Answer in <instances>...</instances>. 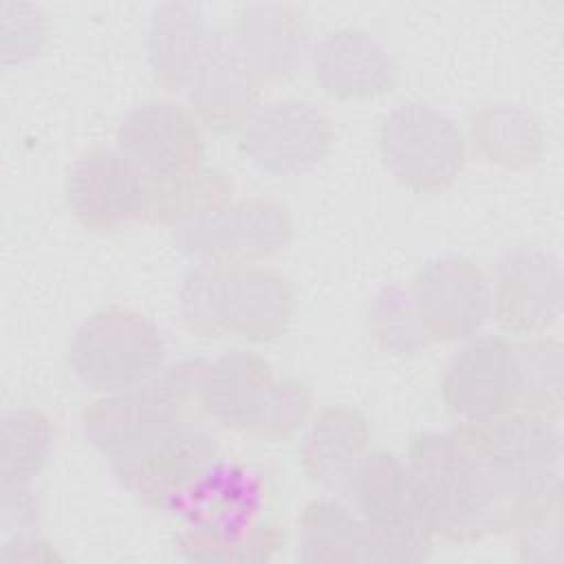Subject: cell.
Listing matches in <instances>:
<instances>
[{
    "mask_svg": "<svg viewBox=\"0 0 564 564\" xmlns=\"http://www.w3.org/2000/svg\"><path fill=\"white\" fill-rule=\"evenodd\" d=\"M185 93L198 123L216 134L242 132L264 106V82L247 62L229 29H212L203 59Z\"/></svg>",
    "mask_w": 564,
    "mask_h": 564,
    "instance_id": "cell-13",
    "label": "cell"
},
{
    "mask_svg": "<svg viewBox=\"0 0 564 564\" xmlns=\"http://www.w3.org/2000/svg\"><path fill=\"white\" fill-rule=\"evenodd\" d=\"M117 148L152 178L203 167L205 137L194 112L172 99L134 106L117 128Z\"/></svg>",
    "mask_w": 564,
    "mask_h": 564,
    "instance_id": "cell-14",
    "label": "cell"
},
{
    "mask_svg": "<svg viewBox=\"0 0 564 564\" xmlns=\"http://www.w3.org/2000/svg\"><path fill=\"white\" fill-rule=\"evenodd\" d=\"M212 29L196 4L165 2L154 9L145 35V57L154 82L167 93L187 90Z\"/></svg>",
    "mask_w": 564,
    "mask_h": 564,
    "instance_id": "cell-22",
    "label": "cell"
},
{
    "mask_svg": "<svg viewBox=\"0 0 564 564\" xmlns=\"http://www.w3.org/2000/svg\"><path fill=\"white\" fill-rule=\"evenodd\" d=\"M491 284V317L507 335H544L562 313V271L553 256L538 249L505 253Z\"/></svg>",
    "mask_w": 564,
    "mask_h": 564,
    "instance_id": "cell-15",
    "label": "cell"
},
{
    "mask_svg": "<svg viewBox=\"0 0 564 564\" xmlns=\"http://www.w3.org/2000/svg\"><path fill=\"white\" fill-rule=\"evenodd\" d=\"M216 458V434L205 423H183L139 452L110 460V471L145 507L170 511Z\"/></svg>",
    "mask_w": 564,
    "mask_h": 564,
    "instance_id": "cell-10",
    "label": "cell"
},
{
    "mask_svg": "<svg viewBox=\"0 0 564 564\" xmlns=\"http://www.w3.org/2000/svg\"><path fill=\"white\" fill-rule=\"evenodd\" d=\"M511 533L522 560L560 564L564 560L560 487H555L538 507H533Z\"/></svg>",
    "mask_w": 564,
    "mask_h": 564,
    "instance_id": "cell-30",
    "label": "cell"
},
{
    "mask_svg": "<svg viewBox=\"0 0 564 564\" xmlns=\"http://www.w3.org/2000/svg\"><path fill=\"white\" fill-rule=\"evenodd\" d=\"M269 485L245 463L214 460L172 505L181 522L178 553L203 564L269 562L284 546V527L262 520Z\"/></svg>",
    "mask_w": 564,
    "mask_h": 564,
    "instance_id": "cell-1",
    "label": "cell"
},
{
    "mask_svg": "<svg viewBox=\"0 0 564 564\" xmlns=\"http://www.w3.org/2000/svg\"><path fill=\"white\" fill-rule=\"evenodd\" d=\"M40 520V502L33 487L2 491V527L26 533Z\"/></svg>",
    "mask_w": 564,
    "mask_h": 564,
    "instance_id": "cell-32",
    "label": "cell"
},
{
    "mask_svg": "<svg viewBox=\"0 0 564 564\" xmlns=\"http://www.w3.org/2000/svg\"><path fill=\"white\" fill-rule=\"evenodd\" d=\"M454 434L485 469L533 478L557 474L560 430L540 414L513 410L487 421L458 423Z\"/></svg>",
    "mask_w": 564,
    "mask_h": 564,
    "instance_id": "cell-16",
    "label": "cell"
},
{
    "mask_svg": "<svg viewBox=\"0 0 564 564\" xmlns=\"http://www.w3.org/2000/svg\"><path fill=\"white\" fill-rule=\"evenodd\" d=\"M165 361V341L154 322L126 306H106L86 317L68 344L75 377L93 392L112 394L152 381Z\"/></svg>",
    "mask_w": 564,
    "mask_h": 564,
    "instance_id": "cell-3",
    "label": "cell"
},
{
    "mask_svg": "<svg viewBox=\"0 0 564 564\" xmlns=\"http://www.w3.org/2000/svg\"><path fill=\"white\" fill-rule=\"evenodd\" d=\"M311 55L315 82L335 99H372L397 84V64L383 44L359 26L324 35Z\"/></svg>",
    "mask_w": 564,
    "mask_h": 564,
    "instance_id": "cell-18",
    "label": "cell"
},
{
    "mask_svg": "<svg viewBox=\"0 0 564 564\" xmlns=\"http://www.w3.org/2000/svg\"><path fill=\"white\" fill-rule=\"evenodd\" d=\"M516 352L522 370L520 410L557 423L562 416V344L538 335L516 344Z\"/></svg>",
    "mask_w": 564,
    "mask_h": 564,
    "instance_id": "cell-27",
    "label": "cell"
},
{
    "mask_svg": "<svg viewBox=\"0 0 564 564\" xmlns=\"http://www.w3.org/2000/svg\"><path fill=\"white\" fill-rule=\"evenodd\" d=\"M313 414V394L300 379H278L262 419L251 436L264 443H282L304 430Z\"/></svg>",
    "mask_w": 564,
    "mask_h": 564,
    "instance_id": "cell-29",
    "label": "cell"
},
{
    "mask_svg": "<svg viewBox=\"0 0 564 564\" xmlns=\"http://www.w3.org/2000/svg\"><path fill=\"white\" fill-rule=\"evenodd\" d=\"M302 562H368L370 531L366 522L337 500H313L300 518Z\"/></svg>",
    "mask_w": 564,
    "mask_h": 564,
    "instance_id": "cell-24",
    "label": "cell"
},
{
    "mask_svg": "<svg viewBox=\"0 0 564 564\" xmlns=\"http://www.w3.org/2000/svg\"><path fill=\"white\" fill-rule=\"evenodd\" d=\"M469 130L478 152L505 167H527L544 150L538 119L518 106L489 104L474 112Z\"/></svg>",
    "mask_w": 564,
    "mask_h": 564,
    "instance_id": "cell-25",
    "label": "cell"
},
{
    "mask_svg": "<svg viewBox=\"0 0 564 564\" xmlns=\"http://www.w3.org/2000/svg\"><path fill=\"white\" fill-rule=\"evenodd\" d=\"M441 394L458 423L520 410L522 370L516 344L502 335L471 337L447 364Z\"/></svg>",
    "mask_w": 564,
    "mask_h": 564,
    "instance_id": "cell-9",
    "label": "cell"
},
{
    "mask_svg": "<svg viewBox=\"0 0 564 564\" xmlns=\"http://www.w3.org/2000/svg\"><path fill=\"white\" fill-rule=\"evenodd\" d=\"M11 544H15L18 549H2L0 560L2 562H46V560H59V555L51 549L48 542H44L37 535H29V533H18L9 540Z\"/></svg>",
    "mask_w": 564,
    "mask_h": 564,
    "instance_id": "cell-33",
    "label": "cell"
},
{
    "mask_svg": "<svg viewBox=\"0 0 564 564\" xmlns=\"http://www.w3.org/2000/svg\"><path fill=\"white\" fill-rule=\"evenodd\" d=\"M189 423L152 381L104 394L82 412L86 441L108 460L139 452L170 430Z\"/></svg>",
    "mask_w": 564,
    "mask_h": 564,
    "instance_id": "cell-17",
    "label": "cell"
},
{
    "mask_svg": "<svg viewBox=\"0 0 564 564\" xmlns=\"http://www.w3.org/2000/svg\"><path fill=\"white\" fill-rule=\"evenodd\" d=\"M293 313V286L273 267L194 264L181 280L178 317L200 339L269 344L286 333Z\"/></svg>",
    "mask_w": 564,
    "mask_h": 564,
    "instance_id": "cell-2",
    "label": "cell"
},
{
    "mask_svg": "<svg viewBox=\"0 0 564 564\" xmlns=\"http://www.w3.org/2000/svg\"><path fill=\"white\" fill-rule=\"evenodd\" d=\"M388 172L416 194H443L460 178L467 143L458 126L423 101H403L379 126Z\"/></svg>",
    "mask_w": 564,
    "mask_h": 564,
    "instance_id": "cell-6",
    "label": "cell"
},
{
    "mask_svg": "<svg viewBox=\"0 0 564 564\" xmlns=\"http://www.w3.org/2000/svg\"><path fill=\"white\" fill-rule=\"evenodd\" d=\"M359 518L370 531L368 562H419L432 551L405 460L394 452H368L348 487Z\"/></svg>",
    "mask_w": 564,
    "mask_h": 564,
    "instance_id": "cell-5",
    "label": "cell"
},
{
    "mask_svg": "<svg viewBox=\"0 0 564 564\" xmlns=\"http://www.w3.org/2000/svg\"><path fill=\"white\" fill-rule=\"evenodd\" d=\"M293 238L286 205L273 198H242L207 223L172 236L174 247L194 264L251 267L284 251Z\"/></svg>",
    "mask_w": 564,
    "mask_h": 564,
    "instance_id": "cell-7",
    "label": "cell"
},
{
    "mask_svg": "<svg viewBox=\"0 0 564 564\" xmlns=\"http://www.w3.org/2000/svg\"><path fill=\"white\" fill-rule=\"evenodd\" d=\"M271 364L258 352L234 348L209 361L203 386L205 419L216 425L253 434L275 386Z\"/></svg>",
    "mask_w": 564,
    "mask_h": 564,
    "instance_id": "cell-20",
    "label": "cell"
},
{
    "mask_svg": "<svg viewBox=\"0 0 564 564\" xmlns=\"http://www.w3.org/2000/svg\"><path fill=\"white\" fill-rule=\"evenodd\" d=\"M231 203V178L218 167L203 165L181 176L152 178L145 223L159 225L176 236L207 223Z\"/></svg>",
    "mask_w": 564,
    "mask_h": 564,
    "instance_id": "cell-23",
    "label": "cell"
},
{
    "mask_svg": "<svg viewBox=\"0 0 564 564\" xmlns=\"http://www.w3.org/2000/svg\"><path fill=\"white\" fill-rule=\"evenodd\" d=\"M370 423L350 405H328L308 423L300 445V467L317 487L333 494H348L350 480L368 454Z\"/></svg>",
    "mask_w": 564,
    "mask_h": 564,
    "instance_id": "cell-21",
    "label": "cell"
},
{
    "mask_svg": "<svg viewBox=\"0 0 564 564\" xmlns=\"http://www.w3.org/2000/svg\"><path fill=\"white\" fill-rule=\"evenodd\" d=\"M408 291L432 344L471 339L491 317L489 278L460 253L425 262Z\"/></svg>",
    "mask_w": 564,
    "mask_h": 564,
    "instance_id": "cell-11",
    "label": "cell"
},
{
    "mask_svg": "<svg viewBox=\"0 0 564 564\" xmlns=\"http://www.w3.org/2000/svg\"><path fill=\"white\" fill-rule=\"evenodd\" d=\"M2 66L22 64L42 51L46 40V20L37 7L2 4Z\"/></svg>",
    "mask_w": 564,
    "mask_h": 564,
    "instance_id": "cell-31",
    "label": "cell"
},
{
    "mask_svg": "<svg viewBox=\"0 0 564 564\" xmlns=\"http://www.w3.org/2000/svg\"><path fill=\"white\" fill-rule=\"evenodd\" d=\"M368 330L372 341L388 355L410 357L432 346L410 291L401 286H386L375 295Z\"/></svg>",
    "mask_w": 564,
    "mask_h": 564,
    "instance_id": "cell-28",
    "label": "cell"
},
{
    "mask_svg": "<svg viewBox=\"0 0 564 564\" xmlns=\"http://www.w3.org/2000/svg\"><path fill=\"white\" fill-rule=\"evenodd\" d=\"M335 139L328 115L304 99L262 106L242 128L238 150L271 176L308 172L326 159Z\"/></svg>",
    "mask_w": 564,
    "mask_h": 564,
    "instance_id": "cell-12",
    "label": "cell"
},
{
    "mask_svg": "<svg viewBox=\"0 0 564 564\" xmlns=\"http://www.w3.org/2000/svg\"><path fill=\"white\" fill-rule=\"evenodd\" d=\"M53 449V423L40 408L20 405L4 414L0 434L2 491L33 487Z\"/></svg>",
    "mask_w": 564,
    "mask_h": 564,
    "instance_id": "cell-26",
    "label": "cell"
},
{
    "mask_svg": "<svg viewBox=\"0 0 564 564\" xmlns=\"http://www.w3.org/2000/svg\"><path fill=\"white\" fill-rule=\"evenodd\" d=\"M229 31L262 82L295 77L308 55L306 20L291 4H247L236 11Z\"/></svg>",
    "mask_w": 564,
    "mask_h": 564,
    "instance_id": "cell-19",
    "label": "cell"
},
{
    "mask_svg": "<svg viewBox=\"0 0 564 564\" xmlns=\"http://www.w3.org/2000/svg\"><path fill=\"white\" fill-rule=\"evenodd\" d=\"M405 467L434 540L454 544L482 540L478 469L454 430L416 434Z\"/></svg>",
    "mask_w": 564,
    "mask_h": 564,
    "instance_id": "cell-4",
    "label": "cell"
},
{
    "mask_svg": "<svg viewBox=\"0 0 564 564\" xmlns=\"http://www.w3.org/2000/svg\"><path fill=\"white\" fill-rule=\"evenodd\" d=\"M152 178L119 148L86 150L66 176V205L93 234H112L145 220Z\"/></svg>",
    "mask_w": 564,
    "mask_h": 564,
    "instance_id": "cell-8",
    "label": "cell"
}]
</instances>
